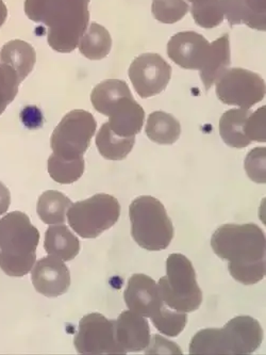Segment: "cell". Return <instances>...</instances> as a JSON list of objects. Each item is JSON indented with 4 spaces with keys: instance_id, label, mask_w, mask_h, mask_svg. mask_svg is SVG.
Here are the masks:
<instances>
[{
    "instance_id": "cell-9",
    "label": "cell",
    "mask_w": 266,
    "mask_h": 355,
    "mask_svg": "<svg viewBox=\"0 0 266 355\" xmlns=\"http://www.w3.org/2000/svg\"><path fill=\"white\" fill-rule=\"evenodd\" d=\"M215 83L218 98L230 106L250 109L265 97L264 79L242 67L226 69Z\"/></svg>"
},
{
    "instance_id": "cell-2",
    "label": "cell",
    "mask_w": 266,
    "mask_h": 355,
    "mask_svg": "<svg viewBox=\"0 0 266 355\" xmlns=\"http://www.w3.org/2000/svg\"><path fill=\"white\" fill-rule=\"evenodd\" d=\"M89 3L90 0H25V13L48 28L47 41L53 51L69 53L89 27Z\"/></svg>"
},
{
    "instance_id": "cell-8",
    "label": "cell",
    "mask_w": 266,
    "mask_h": 355,
    "mask_svg": "<svg viewBox=\"0 0 266 355\" xmlns=\"http://www.w3.org/2000/svg\"><path fill=\"white\" fill-rule=\"evenodd\" d=\"M97 122L92 113L73 110L65 114L51 135L53 154L63 159L83 157L96 132Z\"/></svg>"
},
{
    "instance_id": "cell-31",
    "label": "cell",
    "mask_w": 266,
    "mask_h": 355,
    "mask_svg": "<svg viewBox=\"0 0 266 355\" xmlns=\"http://www.w3.org/2000/svg\"><path fill=\"white\" fill-rule=\"evenodd\" d=\"M21 83L13 69L0 63V116L17 97Z\"/></svg>"
},
{
    "instance_id": "cell-35",
    "label": "cell",
    "mask_w": 266,
    "mask_h": 355,
    "mask_svg": "<svg viewBox=\"0 0 266 355\" xmlns=\"http://www.w3.org/2000/svg\"><path fill=\"white\" fill-rule=\"evenodd\" d=\"M21 120L29 130H39L43 125L44 116L37 107L27 106L21 110Z\"/></svg>"
},
{
    "instance_id": "cell-19",
    "label": "cell",
    "mask_w": 266,
    "mask_h": 355,
    "mask_svg": "<svg viewBox=\"0 0 266 355\" xmlns=\"http://www.w3.org/2000/svg\"><path fill=\"white\" fill-rule=\"evenodd\" d=\"M35 62L37 53L35 49L21 40L8 42L0 51V63L13 69L21 83L33 72Z\"/></svg>"
},
{
    "instance_id": "cell-37",
    "label": "cell",
    "mask_w": 266,
    "mask_h": 355,
    "mask_svg": "<svg viewBox=\"0 0 266 355\" xmlns=\"http://www.w3.org/2000/svg\"><path fill=\"white\" fill-rule=\"evenodd\" d=\"M8 17L7 6L5 5L3 0H0V27L6 23Z\"/></svg>"
},
{
    "instance_id": "cell-28",
    "label": "cell",
    "mask_w": 266,
    "mask_h": 355,
    "mask_svg": "<svg viewBox=\"0 0 266 355\" xmlns=\"http://www.w3.org/2000/svg\"><path fill=\"white\" fill-rule=\"evenodd\" d=\"M157 330L168 337H177L186 328L188 322L186 313L162 305L154 316L150 317Z\"/></svg>"
},
{
    "instance_id": "cell-7",
    "label": "cell",
    "mask_w": 266,
    "mask_h": 355,
    "mask_svg": "<svg viewBox=\"0 0 266 355\" xmlns=\"http://www.w3.org/2000/svg\"><path fill=\"white\" fill-rule=\"evenodd\" d=\"M66 215L69 226L75 233L85 239H94L118 221L120 202L110 194H95L71 204Z\"/></svg>"
},
{
    "instance_id": "cell-16",
    "label": "cell",
    "mask_w": 266,
    "mask_h": 355,
    "mask_svg": "<svg viewBox=\"0 0 266 355\" xmlns=\"http://www.w3.org/2000/svg\"><path fill=\"white\" fill-rule=\"evenodd\" d=\"M109 126L117 136L123 138L136 137L144 125L145 111L133 98V95L123 97L109 111Z\"/></svg>"
},
{
    "instance_id": "cell-27",
    "label": "cell",
    "mask_w": 266,
    "mask_h": 355,
    "mask_svg": "<svg viewBox=\"0 0 266 355\" xmlns=\"http://www.w3.org/2000/svg\"><path fill=\"white\" fill-rule=\"evenodd\" d=\"M85 158L67 160L51 154L48 158V173L55 182L71 184L77 182L85 173Z\"/></svg>"
},
{
    "instance_id": "cell-29",
    "label": "cell",
    "mask_w": 266,
    "mask_h": 355,
    "mask_svg": "<svg viewBox=\"0 0 266 355\" xmlns=\"http://www.w3.org/2000/svg\"><path fill=\"white\" fill-rule=\"evenodd\" d=\"M190 11L186 0H152V13L160 23L175 24Z\"/></svg>"
},
{
    "instance_id": "cell-22",
    "label": "cell",
    "mask_w": 266,
    "mask_h": 355,
    "mask_svg": "<svg viewBox=\"0 0 266 355\" xmlns=\"http://www.w3.org/2000/svg\"><path fill=\"white\" fill-rule=\"evenodd\" d=\"M250 113L249 109H230L220 116V135L230 148H245L251 144L244 132V126Z\"/></svg>"
},
{
    "instance_id": "cell-38",
    "label": "cell",
    "mask_w": 266,
    "mask_h": 355,
    "mask_svg": "<svg viewBox=\"0 0 266 355\" xmlns=\"http://www.w3.org/2000/svg\"><path fill=\"white\" fill-rule=\"evenodd\" d=\"M192 3V6L202 5V3H209V1H213V0H188Z\"/></svg>"
},
{
    "instance_id": "cell-23",
    "label": "cell",
    "mask_w": 266,
    "mask_h": 355,
    "mask_svg": "<svg viewBox=\"0 0 266 355\" xmlns=\"http://www.w3.org/2000/svg\"><path fill=\"white\" fill-rule=\"evenodd\" d=\"M136 144V137L117 136L111 130L109 123H105L101 126L96 136V146L105 159L120 162L130 154L133 146Z\"/></svg>"
},
{
    "instance_id": "cell-12",
    "label": "cell",
    "mask_w": 266,
    "mask_h": 355,
    "mask_svg": "<svg viewBox=\"0 0 266 355\" xmlns=\"http://www.w3.org/2000/svg\"><path fill=\"white\" fill-rule=\"evenodd\" d=\"M31 281L37 293L47 297H57L69 291L71 273L62 259L49 255L35 263Z\"/></svg>"
},
{
    "instance_id": "cell-3",
    "label": "cell",
    "mask_w": 266,
    "mask_h": 355,
    "mask_svg": "<svg viewBox=\"0 0 266 355\" xmlns=\"http://www.w3.org/2000/svg\"><path fill=\"white\" fill-rule=\"evenodd\" d=\"M39 232L21 211H12L0 219V269L9 277L30 272L37 259Z\"/></svg>"
},
{
    "instance_id": "cell-1",
    "label": "cell",
    "mask_w": 266,
    "mask_h": 355,
    "mask_svg": "<svg viewBox=\"0 0 266 355\" xmlns=\"http://www.w3.org/2000/svg\"><path fill=\"white\" fill-rule=\"evenodd\" d=\"M211 247L239 283L254 285L265 277V234L257 224H224L212 235Z\"/></svg>"
},
{
    "instance_id": "cell-6",
    "label": "cell",
    "mask_w": 266,
    "mask_h": 355,
    "mask_svg": "<svg viewBox=\"0 0 266 355\" xmlns=\"http://www.w3.org/2000/svg\"><path fill=\"white\" fill-rule=\"evenodd\" d=\"M159 291L164 304L181 313L197 311L202 303L195 269L182 254H170L166 261V275L159 279Z\"/></svg>"
},
{
    "instance_id": "cell-30",
    "label": "cell",
    "mask_w": 266,
    "mask_h": 355,
    "mask_svg": "<svg viewBox=\"0 0 266 355\" xmlns=\"http://www.w3.org/2000/svg\"><path fill=\"white\" fill-rule=\"evenodd\" d=\"M190 11L195 23L200 27L206 28V29L218 27L223 23L224 19H225L220 0H213V1L202 3V5L192 6L190 8Z\"/></svg>"
},
{
    "instance_id": "cell-10",
    "label": "cell",
    "mask_w": 266,
    "mask_h": 355,
    "mask_svg": "<svg viewBox=\"0 0 266 355\" xmlns=\"http://www.w3.org/2000/svg\"><path fill=\"white\" fill-rule=\"evenodd\" d=\"M73 345L79 354H124L117 344L115 320H109L98 313L81 319Z\"/></svg>"
},
{
    "instance_id": "cell-33",
    "label": "cell",
    "mask_w": 266,
    "mask_h": 355,
    "mask_svg": "<svg viewBox=\"0 0 266 355\" xmlns=\"http://www.w3.org/2000/svg\"><path fill=\"white\" fill-rule=\"evenodd\" d=\"M265 116L266 106H263L255 112L250 113V116L246 120L244 132L251 142H265Z\"/></svg>"
},
{
    "instance_id": "cell-21",
    "label": "cell",
    "mask_w": 266,
    "mask_h": 355,
    "mask_svg": "<svg viewBox=\"0 0 266 355\" xmlns=\"http://www.w3.org/2000/svg\"><path fill=\"white\" fill-rule=\"evenodd\" d=\"M146 136L154 144L172 146L181 135V125L174 116L164 111L150 113L145 128Z\"/></svg>"
},
{
    "instance_id": "cell-34",
    "label": "cell",
    "mask_w": 266,
    "mask_h": 355,
    "mask_svg": "<svg viewBox=\"0 0 266 355\" xmlns=\"http://www.w3.org/2000/svg\"><path fill=\"white\" fill-rule=\"evenodd\" d=\"M146 354H182L181 349L175 343L168 342L160 335H154L145 349Z\"/></svg>"
},
{
    "instance_id": "cell-25",
    "label": "cell",
    "mask_w": 266,
    "mask_h": 355,
    "mask_svg": "<svg viewBox=\"0 0 266 355\" xmlns=\"http://www.w3.org/2000/svg\"><path fill=\"white\" fill-rule=\"evenodd\" d=\"M78 47L85 58L101 60L110 53L112 39L106 28L99 24L92 23L81 37Z\"/></svg>"
},
{
    "instance_id": "cell-20",
    "label": "cell",
    "mask_w": 266,
    "mask_h": 355,
    "mask_svg": "<svg viewBox=\"0 0 266 355\" xmlns=\"http://www.w3.org/2000/svg\"><path fill=\"white\" fill-rule=\"evenodd\" d=\"M44 249L62 261H73L80 252V241L64 223L53 224L45 233Z\"/></svg>"
},
{
    "instance_id": "cell-15",
    "label": "cell",
    "mask_w": 266,
    "mask_h": 355,
    "mask_svg": "<svg viewBox=\"0 0 266 355\" xmlns=\"http://www.w3.org/2000/svg\"><path fill=\"white\" fill-rule=\"evenodd\" d=\"M115 333L124 354L144 351L152 338L147 319L130 309L123 311L115 320Z\"/></svg>"
},
{
    "instance_id": "cell-13",
    "label": "cell",
    "mask_w": 266,
    "mask_h": 355,
    "mask_svg": "<svg viewBox=\"0 0 266 355\" xmlns=\"http://www.w3.org/2000/svg\"><path fill=\"white\" fill-rule=\"evenodd\" d=\"M209 51V41L195 31L176 33L168 43L170 60L186 69L200 71L204 67Z\"/></svg>"
},
{
    "instance_id": "cell-32",
    "label": "cell",
    "mask_w": 266,
    "mask_h": 355,
    "mask_svg": "<svg viewBox=\"0 0 266 355\" xmlns=\"http://www.w3.org/2000/svg\"><path fill=\"white\" fill-rule=\"evenodd\" d=\"M266 148H256L248 153L245 158V171L248 178L257 184L266 182Z\"/></svg>"
},
{
    "instance_id": "cell-24",
    "label": "cell",
    "mask_w": 266,
    "mask_h": 355,
    "mask_svg": "<svg viewBox=\"0 0 266 355\" xmlns=\"http://www.w3.org/2000/svg\"><path fill=\"white\" fill-rule=\"evenodd\" d=\"M130 95H132V93L126 81L120 79H107L93 89L91 93V102L97 112L107 116L110 109L120 102L123 97Z\"/></svg>"
},
{
    "instance_id": "cell-5",
    "label": "cell",
    "mask_w": 266,
    "mask_h": 355,
    "mask_svg": "<svg viewBox=\"0 0 266 355\" xmlns=\"http://www.w3.org/2000/svg\"><path fill=\"white\" fill-rule=\"evenodd\" d=\"M131 236L147 251L168 249L175 235L174 225L163 204L154 196H139L129 206Z\"/></svg>"
},
{
    "instance_id": "cell-36",
    "label": "cell",
    "mask_w": 266,
    "mask_h": 355,
    "mask_svg": "<svg viewBox=\"0 0 266 355\" xmlns=\"http://www.w3.org/2000/svg\"><path fill=\"white\" fill-rule=\"evenodd\" d=\"M10 204H11V193L5 184L0 182V216L8 211Z\"/></svg>"
},
{
    "instance_id": "cell-18",
    "label": "cell",
    "mask_w": 266,
    "mask_h": 355,
    "mask_svg": "<svg viewBox=\"0 0 266 355\" xmlns=\"http://www.w3.org/2000/svg\"><path fill=\"white\" fill-rule=\"evenodd\" d=\"M231 63L229 35L225 33L210 43V51L204 67L200 69V78L204 89L209 91Z\"/></svg>"
},
{
    "instance_id": "cell-17",
    "label": "cell",
    "mask_w": 266,
    "mask_h": 355,
    "mask_svg": "<svg viewBox=\"0 0 266 355\" xmlns=\"http://www.w3.org/2000/svg\"><path fill=\"white\" fill-rule=\"evenodd\" d=\"M224 15L230 26H248L266 31V0H220Z\"/></svg>"
},
{
    "instance_id": "cell-4",
    "label": "cell",
    "mask_w": 266,
    "mask_h": 355,
    "mask_svg": "<svg viewBox=\"0 0 266 355\" xmlns=\"http://www.w3.org/2000/svg\"><path fill=\"white\" fill-rule=\"evenodd\" d=\"M263 342V329L250 316L234 317L222 329H204L190 340V354H251Z\"/></svg>"
},
{
    "instance_id": "cell-11",
    "label": "cell",
    "mask_w": 266,
    "mask_h": 355,
    "mask_svg": "<svg viewBox=\"0 0 266 355\" xmlns=\"http://www.w3.org/2000/svg\"><path fill=\"white\" fill-rule=\"evenodd\" d=\"M128 75L139 96L148 98L166 90L172 78V67L159 53H142L131 63Z\"/></svg>"
},
{
    "instance_id": "cell-26",
    "label": "cell",
    "mask_w": 266,
    "mask_h": 355,
    "mask_svg": "<svg viewBox=\"0 0 266 355\" xmlns=\"http://www.w3.org/2000/svg\"><path fill=\"white\" fill-rule=\"evenodd\" d=\"M73 202L62 192L48 190L39 198L37 212L44 223L60 224L66 220V214Z\"/></svg>"
},
{
    "instance_id": "cell-14",
    "label": "cell",
    "mask_w": 266,
    "mask_h": 355,
    "mask_svg": "<svg viewBox=\"0 0 266 355\" xmlns=\"http://www.w3.org/2000/svg\"><path fill=\"white\" fill-rule=\"evenodd\" d=\"M125 303L130 311L150 318L164 304L158 284L148 275L138 273L129 279L124 293Z\"/></svg>"
}]
</instances>
